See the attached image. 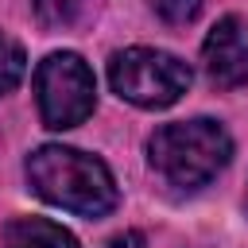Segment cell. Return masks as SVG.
<instances>
[{"label": "cell", "mask_w": 248, "mask_h": 248, "mask_svg": "<svg viewBox=\"0 0 248 248\" xmlns=\"http://www.w3.org/2000/svg\"><path fill=\"white\" fill-rule=\"evenodd\" d=\"M23 174H27V186L43 202H50L58 209H70L78 217H105L120 202L112 170L97 155H85L78 147L43 143L27 155Z\"/></svg>", "instance_id": "cell-1"}, {"label": "cell", "mask_w": 248, "mask_h": 248, "mask_svg": "<svg viewBox=\"0 0 248 248\" xmlns=\"http://www.w3.org/2000/svg\"><path fill=\"white\" fill-rule=\"evenodd\" d=\"M232 159V136L225 124L198 116V120H174L151 132L147 140V163L155 178L178 194H194L209 186Z\"/></svg>", "instance_id": "cell-2"}, {"label": "cell", "mask_w": 248, "mask_h": 248, "mask_svg": "<svg viewBox=\"0 0 248 248\" xmlns=\"http://www.w3.org/2000/svg\"><path fill=\"white\" fill-rule=\"evenodd\" d=\"M108 85L136 108H170L190 89V66L155 46H128L108 58Z\"/></svg>", "instance_id": "cell-3"}, {"label": "cell", "mask_w": 248, "mask_h": 248, "mask_svg": "<svg viewBox=\"0 0 248 248\" xmlns=\"http://www.w3.org/2000/svg\"><path fill=\"white\" fill-rule=\"evenodd\" d=\"M35 101H39V120L50 132L85 124L97 108V81L89 62L74 50L46 54L35 70Z\"/></svg>", "instance_id": "cell-4"}, {"label": "cell", "mask_w": 248, "mask_h": 248, "mask_svg": "<svg viewBox=\"0 0 248 248\" xmlns=\"http://www.w3.org/2000/svg\"><path fill=\"white\" fill-rule=\"evenodd\" d=\"M202 66L217 89L248 85V19L244 16H225L213 23V31L202 43Z\"/></svg>", "instance_id": "cell-5"}, {"label": "cell", "mask_w": 248, "mask_h": 248, "mask_svg": "<svg viewBox=\"0 0 248 248\" xmlns=\"http://www.w3.org/2000/svg\"><path fill=\"white\" fill-rule=\"evenodd\" d=\"M4 248H78V236L46 217H16L4 225Z\"/></svg>", "instance_id": "cell-6"}, {"label": "cell", "mask_w": 248, "mask_h": 248, "mask_svg": "<svg viewBox=\"0 0 248 248\" xmlns=\"http://www.w3.org/2000/svg\"><path fill=\"white\" fill-rule=\"evenodd\" d=\"M23 74H27V54H23V46H19L8 31H0V97L12 93V89L23 81Z\"/></svg>", "instance_id": "cell-7"}, {"label": "cell", "mask_w": 248, "mask_h": 248, "mask_svg": "<svg viewBox=\"0 0 248 248\" xmlns=\"http://www.w3.org/2000/svg\"><path fill=\"white\" fill-rule=\"evenodd\" d=\"M31 8H35V19H39L43 27L58 31V27H70V23L81 16L85 0H31Z\"/></svg>", "instance_id": "cell-8"}, {"label": "cell", "mask_w": 248, "mask_h": 248, "mask_svg": "<svg viewBox=\"0 0 248 248\" xmlns=\"http://www.w3.org/2000/svg\"><path fill=\"white\" fill-rule=\"evenodd\" d=\"M151 8H155V16H159L163 23H170V27H186V23L198 19L202 0H151Z\"/></svg>", "instance_id": "cell-9"}, {"label": "cell", "mask_w": 248, "mask_h": 248, "mask_svg": "<svg viewBox=\"0 0 248 248\" xmlns=\"http://www.w3.org/2000/svg\"><path fill=\"white\" fill-rule=\"evenodd\" d=\"M108 248H147V244H143V236H140V232H132V229H128V232L112 236V240H108Z\"/></svg>", "instance_id": "cell-10"}, {"label": "cell", "mask_w": 248, "mask_h": 248, "mask_svg": "<svg viewBox=\"0 0 248 248\" xmlns=\"http://www.w3.org/2000/svg\"><path fill=\"white\" fill-rule=\"evenodd\" d=\"M244 209H248V194H244Z\"/></svg>", "instance_id": "cell-11"}]
</instances>
